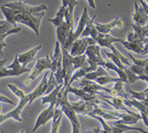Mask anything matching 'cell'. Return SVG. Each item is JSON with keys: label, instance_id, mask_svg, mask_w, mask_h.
Listing matches in <instances>:
<instances>
[{"label": "cell", "instance_id": "obj_1", "mask_svg": "<svg viewBox=\"0 0 148 133\" xmlns=\"http://www.w3.org/2000/svg\"><path fill=\"white\" fill-rule=\"evenodd\" d=\"M1 11L5 15V20L16 26V23H23L27 25L28 28H31L35 32L36 35H39V26H40V22H42V17L45 15V11L38 12V13H25V12H21L18 10L11 9L5 6H1Z\"/></svg>", "mask_w": 148, "mask_h": 133}, {"label": "cell", "instance_id": "obj_2", "mask_svg": "<svg viewBox=\"0 0 148 133\" xmlns=\"http://www.w3.org/2000/svg\"><path fill=\"white\" fill-rule=\"evenodd\" d=\"M62 49V73L64 78V86L69 85L70 79L73 75L74 70H77L81 67L87 65V57L86 55L72 56L68 49L61 47Z\"/></svg>", "mask_w": 148, "mask_h": 133}, {"label": "cell", "instance_id": "obj_3", "mask_svg": "<svg viewBox=\"0 0 148 133\" xmlns=\"http://www.w3.org/2000/svg\"><path fill=\"white\" fill-rule=\"evenodd\" d=\"M68 94H69V91L63 85V87L60 90V92L58 93V97H57V101H56V107L61 108L63 114L69 118L70 122L72 124V132L79 133L81 132L79 120L77 118V114L75 112V110L72 107V104L68 99Z\"/></svg>", "mask_w": 148, "mask_h": 133}, {"label": "cell", "instance_id": "obj_4", "mask_svg": "<svg viewBox=\"0 0 148 133\" xmlns=\"http://www.w3.org/2000/svg\"><path fill=\"white\" fill-rule=\"evenodd\" d=\"M120 44H122L123 46L127 49V50L134 51L136 54H140L143 55L144 48H145V43H144V39H140L136 33H127V41H123V39H120L119 41Z\"/></svg>", "mask_w": 148, "mask_h": 133}, {"label": "cell", "instance_id": "obj_5", "mask_svg": "<svg viewBox=\"0 0 148 133\" xmlns=\"http://www.w3.org/2000/svg\"><path fill=\"white\" fill-rule=\"evenodd\" d=\"M27 104H29V99H28V96L27 94H26V96L20 99L18 104L15 106V108L13 110H11V111H9L8 114H5V115L0 114V124L2 123V122H5V120L8 119H13L15 121H18V122H22V116H21V114H22L23 108Z\"/></svg>", "mask_w": 148, "mask_h": 133}, {"label": "cell", "instance_id": "obj_6", "mask_svg": "<svg viewBox=\"0 0 148 133\" xmlns=\"http://www.w3.org/2000/svg\"><path fill=\"white\" fill-rule=\"evenodd\" d=\"M21 31L20 26H15L13 24H11L10 22H8L7 20H0V55H3L2 49L7 47V44L5 41V38L8 35L11 34H15Z\"/></svg>", "mask_w": 148, "mask_h": 133}, {"label": "cell", "instance_id": "obj_7", "mask_svg": "<svg viewBox=\"0 0 148 133\" xmlns=\"http://www.w3.org/2000/svg\"><path fill=\"white\" fill-rule=\"evenodd\" d=\"M3 6L11 8V9L18 10L21 12H25V13H38L42 11H46L47 6L46 5H39V6H28L25 2H23V0H18L14 2H10V3H5Z\"/></svg>", "mask_w": 148, "mask_h": 133}, {"label": "cell", "instance_id": "obj_8", "mask_svg": "<svg viewBox=\"0 0 148 133\" xmlns=\"http://www.w3.org/2000/svg\"><path fill=\"white\" fill-rule=\"evenodd\" d=\"M66 90L69 91V93H72L74 95H76V96L81 98L82 101H87L89 103L90 105L95 106V105H103L105 104V101H101V99H99L96 95H94V94H89V93L85 92L83 88H79V87H73L71 84L69 85H66Z\"/></svg>", "mask_w": 148, "mask_h": 133}, {"label": "cell", "instance_id": "obj_9", "mask_svg": "<svg viewBox=\"0 0 148 133\" xmlns=\"http://www.w3.org/2000/svg\"><path fill=\"white\" fill-rule=\"evenodd\" d=\"M100 48L101 46L99 45H89L85 50V55L87 57L88 64L92 65H101L103 68H106V60H103V58L100 55Z\"/></svg>", "mask_w": 148, "mask_h": 133}, {"label": "cell", "instance_id": "obj_10", "mask_svg": "<svg viewBox=\"0 0 148 133\" xmlns=\"http://www.w3.org/2000/svg\"><path fill=\"white\" fill-rule=\"evenodd\" d=\"M51 69H52V61H51V58L49 56H47L45 58H42V59H38L35 67H34V69L31 71L29 76L26 80V84H31V82L34 81L39 74H42L45 70Z\"/></svg>", "mask_w": 148, "mask_h": 133}, {"label": "cell", "instance_id": "obj_11", "mask_svg": "<svg viewBox=\"0 0 148 133\" xmlns=\"http://www.w3.org/2000/svg\"><path fill=\"white\" fill-rule=\"evenodd\" d=\"M79 87L83 88L85 92L89 93V94H94V95H97L98 93L101 92H105L107 94H111L112 95V88L105 87V85H101V84L97 83L96 81L87 80V79L85 78L79 82Z\"/></svg>", "mask_w": 148, "mask_h": 133}, {"label": "cell", "instance_id": "obj_12", "mask_svg": "<svg viewBox=\"0 0 148 133\" xmlns=\"http://www.w3.org/2000/svg\"><path fill=\"white\" fill-rule=\"evenodd\" d=\"M96 44V41L92 37H79L73 43L70 49V54L72 56H81L85 54V50L89 45Z\"/></svg>", "mask_w": 148, "mask_h": 133}, {"label": "cell", "instance_id": "obj_13", "mask_svg": "<svg viewBox=\"0 0 148 133\" xmlns=\"http://www.w3.org/2000/svg\"><path fill=\"white\" fill-rule=\"evenodd\" d=\"M96 43H98V45H99V46L105 47V48H109V49H110L114 55H116L119 58H120L121 61L123 62V64H125L126 67H130V65H131L129 59H127L126 57H124V56L121 54L120 51L116 49V47L113 46V43L109 41V39L105 36V34H102V33H98L97 38H96Z\"/></svg>", "mask_w": 148, "mask_h": 133}, {"label": "cell", "instance_id": "obj_14", "mask_svg": "<svg viewBox=\"0 0 148 133\" xmlns=\"http://www.w3.org/2000/svg\"><path fill=\"white\" fill-rule=\"evenodd\" d=\"M74 30V20L70 18H65L64 21L57 26V38L60 41L61 45H63L68 38L70 31Z\"/></svg>", "mask_w": 148, "mask_h": 133}, {"label": "cell", "instance_id": "obj_15", "mask_svg": "<svg viewBox=\"0 0 148 133\" xmlns=\"http://www.w3.org/2000/svg\"><path fill=\"white\" fill-rule=\"evenodd\" d=\"M55 108H56V101L49 103V107H48L47 109L44 110L42 114L38 116V118H37V120H36V123H35V127L33 129V132H35L39 127L46 124L49 120L52 119L53 112H55Z\"/></svg>", "mask_w": 148, "mask_h": 133}, {"label": "cell", "instance_id": "obj_16", "mask_svg": "<svg viewBox=\"0 0 148 133\" xmlns=\"http://www.w3.org/2000/svg\"><path fill=\"white\" fill-rule=\"evenodd\" d=\"M49 73H50V72H46V73L44 74V78H42V82L39 83V85L37 86L36 90H34L32 93L27 94L28 99H29V104L33 103L36 98L40 97L42 95H44V94L46 93L47 86H48V78H49Z\"/></svg>", "mask_w": 148, "mask_h": 133}, {"label": "cell", "instance_id": "obj_17", "mask_svg": "<svg viewBox=\"0 0 148 133\" xmlns=\"http://www.w3.org/2000/svg\"><path fill=\"white\" fill-rule=\"evenodd\" d=\"M52 69H51V72L55 73L58 69H61L62 68V49H61V44L59 41H56L55 45V54L52 56Z\"/></svg>", "mask_w": 148, "mask_h": 133}, {"label": "cell", "instance_id": "obj_18", "mask_svg": "<svg viewBox=\"0 0 148 133\" xmlns=\"http://www.w3.org/2000/svg\"><path fill=\"white\" fill-rule=\"evenodd\" d=\"M95 26L97 28L98 33H102V34H109V33L113 30V28H116V26H123V21L121 20V19L116 18L114 19L112 22L110 23H106V24H100V23H97V22H95Z\"/></svg>", "mask_w": 148, "mask_h": 133}, {"label": "cell", "instance_id": "obj_19", "mask_svg": "<svg viewBox=\"0 0 148 133\" xmlns=\"http://www.w3.org/2000/svg\"><path fill=\"white\" fill-rule=\"evenodd\" d=\"M134 14H133V20L137 25L145 26L148 23V14L144 11L142 7H139L137 3H134Z\"/></svg>", "mask_w": 148, "mask_h": 133}, {"label": "cell", "instance_id": "obj_20", "mask_svg": "<svg viewBox=\"0 0 148 133\" xmlns=\"http://www.w3.org/2000/svg\"><path fill=\"white\" fill-rule=\"evenodd\" d=\"M40 48H42V46L39 45V46H36L35 48H33V49L26 51V52H23V54L16 55L18 56V61H20V63L22 64V65H24V67H26V64H28L31 61H33V60L35 59L37 52L40 50Z\"/></svg>", "mask_w": 148, "mask_h": 133}, {"label": "cell", "instance_id": "obj_21", "mask_svg": "<svg viewBox=\"0 0 148 133\" xmlns=\"http://www.w3.org/2000/svg\"><path fill=\"white\" fill-rule=\"evenodd\" d=\"M72 104V107L73 109L75 110L76 114H82V115H88L89 112H92L94 110V106L90 105L87 101H74V103H71Z\"/></svg>", "mask_w": 148, "mask_h": 133}, {"label": "cell", "instance_id": "obj_22", "mask_svg": "<svg viewBox=\"0 0 148 133\" xmlns=\"http://www.w3.org/2000/svg\"><path fill=\"white\" fill-rule=\"evenodd\" d=\"M97 68H98V65H92V64H87V65L81 67V68H79V69L76 70V72H75V73H73V75L71 76L69 84H71V85H72V83H73L74 81H76V80H79V79L85 76V74H87L88 72L95 71Z\"/></svg>", "mask_w": 148, "mask_h": 133}, {"label": "cell", "instance_id": "obj_23", "mask_svg": "<svg viewBox=\"0 0 148 133\" xmlns=\"http://www.w3.org/2000/svg\"><path fill=\"white\" fill-rule=\"evenodd\" d=\"M89 20H90V19H89V15H88L87 8L85 7L83 11V14H82V17L79 19V24H77V26H76V30L74 31V38H75V41L81 37V34H82V32L84 31V28H85V26H86V24H87V22Z\"/></svg>", "mask_w": 148, "mask_h": 133}, {"label": "cell", "instance_id": "obj_24", "mask_svg": "<svg viewBox=\"0 0 148 133\" xmlns=\"http://www.w3.org/2000/svg\"><path fill=\"white\" fill-rule=\"evenodd\" d=\"M95 20H96V15H95L92 19H90V20L87 22L86 26H85V28H84V31L82 32V34H81V37H89L90 36L96 41L97 35H98V31H97V28H96V26H95Z\"/></svg>", "mask_w": 148, "mask_h": 133}, {"label": "cell", "instance_id": "obj_25", "mask_svg": "<svg viewBox=\"0 0 148 133\" xmlns=\"http://www.w3.org/2000/svg\"><path fill=\"white\" fill-rule=\"evenodd\" d=\"M62 116H63V111L59 107H56L55 112H53V117H52V125H51V132L57 133L59 132V128L61 125V121H62Z\"/></svg>", "mask_w": 148, "mask_h": 133}, {"label": "cell", "instance_id": "obj_26", "mask_svg": "<svg viewBox=\"0 0 148 133\" xmlns=\"http://www.w3.org/2000/svg\"><path fill=\"white\" fill-rule=\"evenodd\" d=\"M106 68H107V69L112 70L113 72H116V73L118 74V76H119L120 79H122L124 83H129L127 75H126V73H125V70L120 69V68H119L118 65H116V64L113 63L111 60H108V61H106Z\"/></svg>", "mask_w": 148, "mask_h": 133}, {"label": "cell", "instance_id": "obj_27", "mask_svg": "<svg viewBox=\"0 0 148 133\" xmlns=\"http://www.w3.org/2000/svg\"><path fill=\"white\" fill-rule=\"evenodd\" d=\"M112 95L122 97V98H129V93L124 91V82L123 81L114 83V86L112 87Z\"/></svg>", "mask_w": 148, "mask_h": 133}, {"label": "cell", "instance_id": "obj_28", "mask_svg": "<svg viewBox=\"0 0 148 133\" xmlns=\"http://www.w3.org/2000/svg\"><path fill=\"white\" fill-rule=\"evenodd\" d=\"M131 26L133 28V30L135 31L136 35L140 38V39H145V38H148V23L145 25V26H140V25H137V24L132 23Z\"/></svg>", "mask_w": 148, "mask_h": 133}, {"label": "cell", "instance_id": "obj_29", "mask_svg": "<svg viewBox=\"0 0 148 133\" xmlns=\"http://www.w3.org/2000/svg\"><path fill=\"white\" fill-rule=\"evenodd\" d=\"M62 87H63V85L59 84V85L56 87L52 92L49 93L47 96L42 97V105H44V104H49V103H51V101H57L58 93L60 92V90L62 88Z\"/></svg>", "mask_w": 148, "mask_h": 133}, {"label": "cell", "instance_id": "obj_30", "mask_svg": "<svg viewBox=\"0 0 148 133\" xmlns=\"http://www.w3.org/2000/svg\"><path fill=\"white\" fill-rule=\"evenodd\" d=\"M5 63H7V59L0 60V79L7 78V76H16L13 70L5 68Z\"/></svg>", "mask_w": 148, "mask_h": 133}, {"label": "cell", "instance_id": "obj_31", "mask_svg": "<svg viewBox=\"0 0 148 133\" xmlns=\"http://www.w3.org/2000/svg\"><path fill=\"white\" fill-rule=\"evenodd\" d=\"M65 8L66 7H63V6H61L59 10H58V12H57V15H56V18L53 19H50L49 20V22L55 25L56 28L58 26V25H60L63 21H64V13H65Z\"/></svg>", "mask_w": 148, "mask_h": 133}, {"label": "cell", "instance_id": "obj_32", "mask_svg": "<svg viewBox=\"0 0 148 133\" xmlns=\"http://www.w3.org/2000/svg\"><path fill=\"white\" fill-rule=\"evenodd\" d=\"M112 125H116L119 129H121L122 132H126V131H138V132H146V130L142 128H135V127H127V124L121 122L120 120H116L112 122Z\"/></svg>", "mask_w": 148, "mask_h": 133}, {"label": "cell", "instance_id": "obj_33", "mask_svg": "<svg viewBox=\"0 0 148 133\" xmlns=\"http://www.w3.org/2000/svg\"><path fill=\"white\" fill-rule=\"evenodd\" d=\"M92 112L95 114V115H98L100 116V117H102L103 119H108V120H113L116 119L113 116L111 115V114H109L107 110L102 109V108H100L98 105H95L94 106V110H92Z\"/></svg>", "mask_w": 148, "mask_h": 133}, {"label": "cell", "instance_id": "obj_34", "mask_svg": "<svg viewBox=\"0 0 148 133\" xmlns=\"http://www.w3.org/2000/svg\"><path fill=\"white\" fill-rule=\"evenodd\" d=\"M58 85H59V84L57 83L55 73H53V72H50V73H49V78H48V86H47L46 93L47 94H49V93L52 92V91H53Z\"/></svg>", "mask_w": 148, "mask_h": 133}, {"label": "cell", "instance_id": "obj_35", "mask_svg": "<svg viewBox=\"0 0 148 133\" xmlns=\"http://www.w3.org/2000/svg\"><path fill=\"white\" fill-rule=\"evenodd\" d=\"M8 88L13 93L15 96L18 97V99H21V98H23V97L26 96V94H25L22 90H20L18 86H15V85H13V84H8Z\"/></svg>", "mask_w": 148, "mask_h": 133}, {"label": "cell", "instance_id": "obj_36", "mask_svg": "<svg viewBox=\"0 0 148 133\" xmlns=\"http://www.w3.org/2000/svg\"><path fill=\"white\" fill-rule=\"evenodd\" d=\"M129 95L132 98H134V99H137V101H144L146 99V92H135V91H132V90H130L129 91Z\"/></svg>", "mask_w": 148, "mask_h": 133}, {"label": "cell", "instance_id": "obj_37", "mask_svg": "<svg viewBox=\"0 0 148 133\" xmlns=\"http://www.w3.org/2000/svg\"><path fill=\"white\" fill-rule=\"evenodd\" d=\"M127 57L133 61V63L136 64V65H138V67H144V68H145L148 64V57L146 59H136L135 57H133V56L131 55V52L127 54Z\"/></svg>", "mask_w": 148, "mask_h": 133}, {"label": "cell", "instance_id": "obj_38", "mask_svg": "<svg viewBox=\"0 0 148 133\" xmlns=\"http://www.w3.org/2000/svg\"><path fill=\"white\" fill-rule=\"evenodd\" d=\"M125 73H126V75H127L129 84H134V83L137 81V74H135L133 71H131L129 67L125 69Z\"/></svg>", "mask_w": 148, "mask_h": 133}, {"label": "cell", "instance_id": "obj_39", "mask_svg": "<svg viewBox=\"0 0 148 133\" xmlns=\"http://www.w3.org/2000/svg\"><path fill=\"white\" fill-rule=\"evenodd\" d=\"M130 70L131 71H133L135 74H137V75H142V74H145V68L144 67H138V65H136V64H131L129 67Z\"/></svg>", "mask_w": 148, "mask_h": 133}, {"label": "cell", "instance_id": "obj_40", "mask_svg": "<svg viewBox=\"0 0 148 133\" xmlns=\"http://www.w3.org/2000/svg\"><path fill=\"white\" fill-rule=\"evenodd\" d=\"M0 101H1V103H5V104H9V105H12V106L16 105V104H15L13 101H11L10 98L3 96V95H1V94H0Z\"/></svg>", "mask_w": 148, "mask_h": 133}, {"label": "cell", "instance_id": "obj_41", "mask_svg": "<svg viewBox=\"0 0 148 133\" xmlns=\"http://www.w3.org/2000/svg\"><path fill=\"white\" fill-rule=\"evenodd\" d=\"M139 114H140L142 120L144 121L145 125H147L148 127V112H144V111H142V112H139Z\"/></svg>", "mask_w": 148, "mask_h": 133}, {"label": "cell", "instance_id": "obj_42", "mask_svg": "<svg viewBox=\"0 0 148 133\" xmlns=\"http://www.w3.org/2000/svg\"><path fill=\"white\" fill-rule=\"evenodd\" d=\"M139 2H140V5H142V8L144 9V11L148 14V5H147V2H145L144 0H139Z\"/></svg>", "mask_w": 148, "mask_h": 133}, {"label": "cell", "instance_id": "obj_43", "mask_svg": "<svg viewBox=\"0 0 148 133\" xmlns=\"http://www.w3.org/2000/svg\"><path fill=\"white\" fill-rule=\"evenodd\" d=\"M88 5L92 7V9H96V5H95V0H87Z\"/></svg>", "mask_w": 148, "mask_h": 133}, {"label": "cell", "instance_id": "obj_44", "mask_svg": "<svg viewBox=\"0 0 148 133\" xmlns=\"http://www.w3.org/2000/svg\"><path fill=\"white\" fill-rule=\"evenodd\" d=\"M68 3H69V0H62V6L63 7H68Z\"/></svg>", "mask_w": 148, "mask_h": 133}, {"label": "cell", "instance_id": "obj_45", "mask_svg": "<svg viewBox=\"0 0 148 133\" xmlns=\"http://www.w3.org/2000/svg\"><path fill=\"white\" fill-rule=\"evenodd\" d=\"M1 110H2V106H1V103H0V114H1Z\"/></svg>", "mask_w": 148, "mask_h": 133}, {"label": "cell", "instance_id": "obj_46", "mask_svg": "<svg viewBox=\"0 0 148 133\" xmlns=\"http://www.w3.org/2000/svg\"><path fill=\"white\" fill-rule=\"evenodd\" d=\"M146 2H147V5H148V0H146Z\"/></svg>", "mask_w": 148, "mask_h": 133}, {"label": "cell", "instance_id": "obj_47", "mask_svg": "<svg viewBox=\"0 0 148 133\" xmlns=\"http://www.w3.org/2000/svg\"><path fill=\"white\" fill-rule=\"evenodd\" d=\"M0 103H1V101H0Z\"/></svg>", "mask_w": 148, "mask_h": 133}]
</instances>
